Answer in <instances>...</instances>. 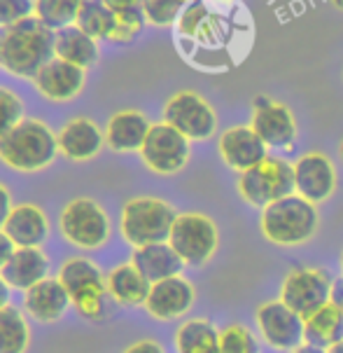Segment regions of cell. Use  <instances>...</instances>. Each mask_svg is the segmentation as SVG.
Listing matches in <instances>:
<instances>
[{
  "mask_svg": "<svg viewBox=\"0 0 343 353\" xmlns=\"http://www.w3.org/2000/svg\"><path fill=\"white\" fill-rule=\"evenodd\" d=\"M23 119V103L14 92L0 87V139L8 136L12 129Z\"/></svg>",
  "mask_w": 343,
  "mask_h": 353,
  "instance_id": "cell-34",
  "label": "cell"
},
{
  "mask_svg": "<svg viewBox=\"0 0 343 353\" xmlns=\"http://www.w3.org/2000/svg\"><path fill=\"white\" fill-rule=\"evenodd\" d=\"M149 129V119L141 110H119L105 127V145L114 152H141Z\"/></svg>",
  "mask_w": 343,
  "mask_h": 353,
  "instance_id": "cell-20",
  "label": "cell"
},
{
  "mask_svg": "<svg viewBox=\"0 0 343 353\" xmlns=\"http://www.w3.org/2000/svg\"><path fill=\"white\" fill-rule=\"evenodd\" d=\"M70 295L63 288V283L59 279L47 276L45 281L35 283L31 290H26L23 295V309L28 311V316H33L40 323H54L68 311L70 307Z\"/></svg>",
  "mask_w": 343,
  "mask_h": 353,
  "instance_id": "cell-21",
  "label": "cell"
},
{
  "mask_svg": "<svg viewBox=\"0 0 343 353\" xmlns=\"http://www.w3.org/2000/svg\"><path fill=\"white\" fill-rule=\"evenodd\" d=\"M0 274L10 288L26 292L50 276V260L40 248H17Z\"/></svg>",
  "mask_w": 343,
  "mask_h": 353,
  "instance_id": "cell-22",
  "label": "cell"
},
{
  "mask_svg": "<svg viewBox=\"0 0 343 353\" xmlns=\"http://www.w3.org/2000/svg\"><path fill=\"white\" fill-rule=\"evenodd\" d=\"M59 281L68 290L77 314L89 321H101L107 314V276L87 257H70L63 262Z\"/></svg>",
  "mask_w": 343,
  "mask_h": 353,
  "instance_id": "cell-5",
  "label": "cell"
},
{
  "mask_svg": "<svg viewBox=\"0 0 343 353\" xmlns=\"http://www.w3.org/2000/svg\"><path fill=\"white\" fill-rule=\"evenodd\" d=\"M124 353H166V351H164V346L159 342H154V339H141V342L131 344Z\"/></svg>",
  "mask_w": 343,
  "mask_h": 353,
  "instance_id": "cell-38",
  "label": "cell"
},
{
  "mask_svg": "<svg viewBox=\"0 0 343 353\" xmlns=\"http://www.w3.org/2000/svg\"><path fill=\"white\" fill-rule=\"evenodd\" d=\"M54 57L80 65L82 70H89L101 59L98 40L92 38L89 33H84L75 23L73 26H65L61 31H54Z\"/></svg>",
  "mask_w": 343,
  "mask_h": 353,
  "instance_id": "cell-24",
  "label": "cell"
},
{
  "mask_svg": "<svg viewBox=\"0 0 343 353\" xmlns=\"http://www.w3.org/2000/svg\"><path fill=\"white\" fill-rule=\"evenodd\" d=\"M220 353H260V342L240 323H229L220 330Z\"/></svg>",
  "mask_w": 343,
  "mask_h": 353,
  "instance_id": "cell-32",
  "label": "cell"
},
{
  "mask_svg": "<svg viewBox=\"0 0 343 353\" xmlns=\"http://www.w3.org/2000/svg\"><path fill=\"white\" fill-rule=\"evenodd\" d=\"M292 353H324V349H318V346H311V344H302L299 349H294Z\"/></svg>",
  "mask_w": 343,
  "mask_h": 353,
  "instance_id": "cell-43",
  "label": "cell"
},
{
  "mask_svg": "<svg viewBox=\"0 0 343 353\" xmlns=\"http://www.w3.org/2000/svg\"><path fill=\"white\" fill-rule=\"evenodd\" d=\"M3 232L17 248H40L50 236V220L35 203H19L12 208Z\"/></svg>",
  "mask_w": 343,
  "mask_h": 353,
  "instance_id": "cell-19",
  "label": "cell"
},
{
  "mask_svg": "<svg viewBox=\"0 0 343 353\" xmlns=\"http://www.w3.org/2000/svg\"><path fill=\"white\" fill-rule=\"evenodd\" d=\"M33 0H0V28L14 26V23L33 17Z\"/></svg>",
  "mask_w": 343,
  "mask_h": 353,
  "instance_id": "cell-36",
  "label": "cell"
},
{
  "mask_svg": "<svg viewBox=\"0 0 343 353\" xmlns=\"http://www.w3.org/2000/svg\"><path fill=\"white\" fill-rule=\"evenodd\" d=\"M12 208H14V206H12V194H10V190L5 188L3 183H0V230H3V225L8 223Z\"/></svg>",
  "mask_w": 343,
  "mask_h": 353,
  "instance_id": "cell-37",
  "label": "cell"
},
{
  "mask_svg": "<svg viewBox=\"0 0 343 353\" xmlns=\"http://www.w3.org/2000/svg\"><path fill=\"white\" fill-rule=\"evenodd\" d=\"M59 152L70 161H89L105 148V131L89 117H73L56 134Z\"/></svg>",
  "mask_w": 343,
  "mask_h": 353,
  "instance_id": "cell-18",
  "label": "cell"
},
{
  "mask_svg": "<svg viewBox=\"0 0 343 353\" xmlns=\"http://www.w3.org/2000/svg\"><path fill=\"white\" fill-rule=\"evenodd\" d=\"M191 0H143V12H145V19L152 26L166 28L173 26L183 10L187 8Z\"/></svg>",
  "mask_w": 343,
  "mask_h": 353,
  "instance_id": "cell-33",
  "label": "cell"
},
{
  "mask_svg": "<svg viewBox=\"0 0 343 353\" xmlns=\"http://www.w3.org/2000/svg\"><path fill=\"white\" fill-rule=\"evenodd\" d=\"M131 262H134L136 269L149 281V283H159V281H164V279L180 276L185 269L183 257L173 250V246L168 241L136 248Z\"/></svg>",
  "mask_w": 343,
  "mask_h": 353,
  "instance_id": "cell-23",
  "label": "cell"
},
{
  "mask_svg": "<svg viewBox=\"0 0 343 353\" xmlns=\"http://www.w3.org/2000/svg\"><path fill=\"white\" fill-rule=\"evenodd\" d=\"M324 353H343V339H341V342H336L334 346H329Z\"/></svg>",
  "mask_w": 343,
  "mask_h": 353,
  "instance_id": "cell-44",
  "label": "cell"
},
{
  "mask_svg": "<svg viewBox=\"0 0 343 353\" xmlns=\"http://www.w3.org/2000/svg\"><path fill=\"white\" fill-rule=\"evenodd\" d=\"M238 194L250 206L264 208L269 203L294 194V169L280 157H267L252 169L238 173Z\"/></svg>",
  "mask_w": 343,
  "mask_h": 353,
  "instance_id": "cell-6",
  "label": "cell"
},
{
  "mask_svg": "<svg viewBox=\"0 0 343 353\" xmlns=\"http://www.w3.org/2000/svg\"><path fill=\"white\" fill-rule=\"evenodd\" d=\"M33 17L40 19L47 28H52V31L73 26L82 8V0H33Z\"/></svg>",
  "mask_w": 343,
  "mask_h": 353,
  "instance_id": "cell-30",
  "label": "cell"
},
{
  "mask_svg": "<svg viewBox=\"0 0 343 353\" xmlns=\"http://www.w3.org/2000/svg\"><path fill=\"white\" fill-rule=\"evenodd\" d=\"M59 227L65 241L77 248L96 250L110 239V218L98 201L89 196H77L61 211Z\"/></svg>",
  "mask_w": 343,
  "mask_h": 353,
  "instance_id": "cell-7",
  "label": "cell"
},
{
  "mask_svg": "<svg viewBox=\"0 0 343 353\" xmlns=\"http://www.w3.org/2000/svg\"><path fill=\"white\" fill-rule=\"evenodd\" d=\"M178 353H220V332L206 319H189L176 330Z\"/></svg>",
  "mask_w": 343,
  "mask_h": 353,
  "instance_id": "cell-27",
  "label": "cell"
},
{
  "mask_svg": "<svg viewBox=\"0 0 343 353\" xmlns=\"http://www.w3.org/2000/svg\"><path fill=\"white\" fill-rule=\"evenodd\" d=\"M206 21H208V10H206V5H203V0H191L187 8L183 10V14H180L178 28L183 35H189L191 38V35L201 33Z\"/></svg>",
  "mask_w": 343,
  "mask_h": 353,
  "instance_id": "cell-35",
  "label": "cell"
},
{
  "mask_svg": "<svg viewBox=\"0 0 343 353\" xmlns=\"http://www.w3.org/2000/svg\"><path fill=\"white\" fill-rule=\"evenodd\" d=\"M141 159L159 176H176L189 161V139L166 122L152 124L141 148Z\"/></svg>",
  "mask_w": 343,
  "mask_h": 353,
  "instance_id": "cell-11",
  "label": "cell"
},
{
  "mask_svg": "<svg viewBox=\"0 0 343 353\" xmlns=\"http://www.w3.org/2000/svg\"><path fill=\"white\" fill-rule=\"evenodd\" d=\"M255 134L267 143V148H292L297 141V119L292 110L280 101L269 97L252 99V122Z\"/></svg>",
  "mask_w": 343,
  "mask_h": 353,
  "instance_id": "cell-13",
  "label": "cell"
},
{
  "mask_svg": "<svg viewBox=\"0 0 343 353\" xmlns=\"http://www.w3.org/2000/svg\"><path fill=\"white\" fill-rule=\"evenodd\" d=\"M218 150H220L222 161H225L229 169H233L238 173L252 169V166H257L260 161L269 157L267 143L255 134V129L245 127V124L222 131V136L218 141Z\"/></svg>",
  "mask_w": 343,
  "mask_h": 353,
  "instance_id": "cell-16",
  "label": "cell"
},
{
  "mask_svg": "<svg viewBox=\"0 0 343 353\" xmlns=\"http://www.w3.org/2000/svg\"><path fill=\"white\" fill-rule=\"evenodd\" d=\"M334 281L327 269L320 267H297L285 276L280 285V302L297 311L302 319L311 316L313 311L322 309L332 300Z\"/></svg>",
  "mask_w": 343,
  "mask_h": 353,
  "instance_id": "cell-10",
  "label": "cell"
},
{
  "mask_svg": "<svg viewBox=\"0 0 343 353\" xmlns=\"http://www.w3.org/2000/svg\"><path fill=\"white\" fill-rule=\"evenodd\" d=\"M260 227L264 239L276 246H304L315 236L318 227H320L318 203L304 199L297 192L287 194L262 208Z\"/></svg>",
  "mask_w": 343,
  "mask_h": 353,
  "instance_id": "cell-2",
  "label": "cell"
},
{
  "mask_svg": "<svg viewBox=\"0 0 343 353\" xmlns=\"http://www.w3.org/2000/svg\"><path fill=\"white\" fill-rule=\"evenodd\" d=\"M329 302H332L334 307L341 311V316H343V276L334 281V285H332V300H329Z\"/></svg>",
  "mask_w": 343,
  "mask_h": 353,
  "instance_id": "cell-41",
  "label": "cell"
},
{
  "mask_svg": "<svg viewBox=\"0 0 343 353\" xmlns=\"http://www.w3.org/2000/svg\"><path fill=\"white\" fill-rule=\"evenodd\" d=\"M152 283L136 269L134 262L119 265L107 274V292L122 307H145Z\"/></svg>",
  "mask_w": 343,
  "mask_h": 353,
  "instance_id": "cell-25",
  "label": "cell"
},
{
  "mask_svg": "<svg viewBox=\"0 0 343 353\" xmlns=\"http://www.w3.org/2000/svg\"><path fill=\"white\" fill-rule=\"evenodd\" d=\"M59 139L40 119L23 117L8 136L0 139V161L21 173L42 171L56 159Z\"/></svg>",
  "mask_w": 343,
  "mask_h": 353,
  "instance_id": "cell-3",
  "label": "cell"
},
{
  "mask_svg": "<svg viewBox=\"0 0 343 353\" xmlns=\"http://www.w3.org/2000/svg\"><path fill=\"white\" fill-rule=\"evenodd\" d=\"M164 122L178 129L189 141H208L218 131V115L213 105L196 92H178L166 101Z\"/></svg>",
  "mask_w": 343,
  "mask_h": 353,
  "instance_id": "cell-9",
  "label": "cell"
},
{
  "mask_svg": "<svg viewBox=\"0 0 343 353\" xmlns=\"http://www.w3.org/2000/svg\"><path fill=\"white\" fill-rule=\"evenodd\" d=\"M84 73L80 65L68 63L63 59L54 57L52 61L42 65V70L33 77L35 89L45 99H50L52 103H65V101H73L84 87Z\"/></svg>",
  "mask_w": 343,
  "mask_h": 353,
  "instance_id": "cell-17",
  "label": "cell"
},
{
  "mask_svg": "<svg viewBox=\"0 0 343 353\" xmlns=\"http://www.w3.org/2000/svg\"><path fill=\"white\" fill-rule=\"evenodd\" d=\"M14 250H17V246L12 243V239L5 234L3 230H0V269L8 265V260L12 257V253H14Z\"/></svg>",
  "mask_w": 343,
  "mask_h": 353,
  "instance_id": "cell-39",
  "label": "cell"
},
{
  "mask_svg": "<svg viewBox=\"0 0 343 353\" xmlns=\"http://www.w3.org/2000/svg\"><path fill=\"white\" fill-rule=\"evenodd\" d=\"M255 321L262 339L273 351L292 353L304 342V319L285 302H264L255 311Z\"/></svg>",
  "mask_w": 343,
  "mask_h": 353,
  "instance_id": "cell-12",
  "label": "cell"
},
{
  "mask_svg": "<svg viewBox=\"0 0 343 353\" xmlns=\"http://www.w3.org/2000/svg\"><path fill=\"white\" fill-rule=\"evenodd\" d=\"M194 300H196L194 285L187 279H183V274H180V276L152 283L145 309L156 321H176L183 319L194 307Z\"/></svg>",
  "mask_w": 343,
  "mask_h": 353,
  "instance_id": "cell-15",
  "label": "cell"
},
{
  "mask_svg": "<svg viewBox=\"0 0 343 353\" xmlns=\"http://www.w3.org/2000/svg\"><path fill=\"white\" fill-rule=\"evenodd\" d=\"M339 262H341V272H343V250H341V257H339Z\"/></svg>",
  "mask_w": 343,
  "mask_h": 353,
  "instance_id": "cell-47",
  "label": "cell"
},
{
  "mask_svg": "<svg viewBox=\"0 0 343 353\" xmlns=\"http://www.w3.org/2000/svg\"><path fill=\"white\" fill-rule=\"evenodd\" d=\"M176 218V208L168 201L156 199V196H134L124 203L119 230H122L124 241L134 248L164 243L171 236Z\"/></svg>",
  "mask_w": 343,
  "mask_h": 353,
  "instance_id": "cell-4",
  "label": "cell"
},
{
  "mask_svg": "<svg viewBox=\"0 0 343 353\" xmlns=\"http://www.w3.org/2000/svg\"><path fill=\"white\" fill-rule=\"evenodd\" d=\"M112 12H122L131 8H143V0H103Z\"/></svg>",
  "mask_w": 343,
  "mask_h": 353,
  "instance_id": "cell-40",
  "label": "cell"
},
{
  "mask_svg": "<svg viewBox=\"0 0 343 353\" xmlns=\"http://www.w3.org/2000/svg\"><path fill=\"white\" fill-rule=\"evenodd\" d=\"M343 339V316L341 311L327 302L322 309L313 311L304 319V342L327 351L329 346Z\"/></svg>",
  "mask_w": 343,
  "mask_h": 353,
  "instance_id": "cell-26",
  "label": "cell"
},
{
  "mask_svg": "<svg viewBox=\"0 0 343 353\" xmlns=\"http://www.w3.org/2000/svg\"><path fill=\"white\" fill-rule=\"evenodd\" d=\"M294 192L313 203H322L336 192V169L322 152H306L292 164Z\"/></svg>",
  "mask_w": 343,
  "mask_h": 353,
  "instance_id": "cell-14",
  "label": "cell"
},
{
  "mask_svg": "<svg viewBox=\"0 0 343 353\" xmlns=\"http://www.w3.org/2000/svg\"><path fill=\"white\" fill-rule=\"evenodd\" d=\"M31 330L19 309L12 304L0 309V353H26Z\"/></svg>",
  "mask_w": 343,
  "mask_h": 353,
  "instance_id": "cell-28",
  "label": "cell"
},
{
  "mask_svg": "<svg viewBox=\"0 0 343 353\" xmlns=\"http://www.w3.org/2000/svg\"><path fill=\"white\" fill-rule=\"evenodd\" d=\"M329 3L334 5V8H339V10H343V0H329Z\"/></svg>",
  "mask_w": 343,
  "mask_h": 353,
  "instance_id": "cell-45",
  "label": "cell"
},
{
  "mask_svg": "<svg viewBox=\"0 0 343 353\" xmlns=\"http://www.w3.org/2000/svg\"><path fill=\"white\" fill-rule=\"evenodd\" d=\"M339 154H341V159H343V141H341V145H339Z\"/></svg>",
  "mask_w": 343,
  "mask_h": 353,
  "instance_id": "cell-46",
  "label": "cell"
},
{
  "mask_svg": "<svg viewBox=\"0 0 343 353\" xmlns=\"http://www.w3.org/2000/svg\"><path fill=\"white\" fill-rule=\"evenodd\" d=\"M75 26H80L84 33H89L96 40H110L114 28V12L107 8L103 0H82L80 14Z\"/></svg>",
  "mask_w": 343,
  "mask_h": 353,
  "instance_id": "cell-29",
  "label": "cell"
},
{
  "mask_svg": "<svg viewBox=\"0 0 343 353\" xmlns=\"http://www.w3.org/2000/svg\"><path fill=\"white\" fill-rule=\"evenodd\" d=\"M168 243L183 257L185 265L203 267L218 253L220 232L218 225L203 213H178Z\"/></svg>",
  "mask_w": 343,
  "mask_h": 353,
  "instance_id": "cell-8",
  "label": "cell"
},
{
  "mask_svg": "<svg viewBox=\"0 0 343 353\" xmlns=\"http://www.w3.org/2000/svg\"><path fill=\"white\" fill-rule=\"evenodd\" d=\"M54 59V31L28 17L0 33V68L5 73L33 80L42 65Z\"/></svg>",
  "mask_w": 343,
  "mask_h": 353,
  "instance_id": "cell-1",
  "label": "cell"
},
{
  "mask_svg": "<svg viewBox=\"0 0 343 353\" xmlns=\"http://www.w3.org/2000/svg\"><path fill=\"white\" fill-rule=\"evenodd\" d=\"M145 12L143 8H131V10H122V12H114V28L112 35L107 43L112 45H129L131 40H136L141 31L145 28Z\"/></svg>",
  "mask_w": 343,
  "mask_h": 353,
  "instance_id": "cell-31",
  "label": "cell"
},
{
  "mask_svg": "<svg viewBox=\"0 0 343 353\" xmlns=\"http://www.w3.org/2000/svg\"><path fill=\"white\" fill-rule=\"evenodd\" d=\"M10 285H8V281L3 279V274H0V309L3 307H8L10 304Z\"/></svg>",
  "mask_w": 343,
  "mask_h": 353,
  "instance_id": "cell-42",
  "label": "cell"
}]
</instances>
